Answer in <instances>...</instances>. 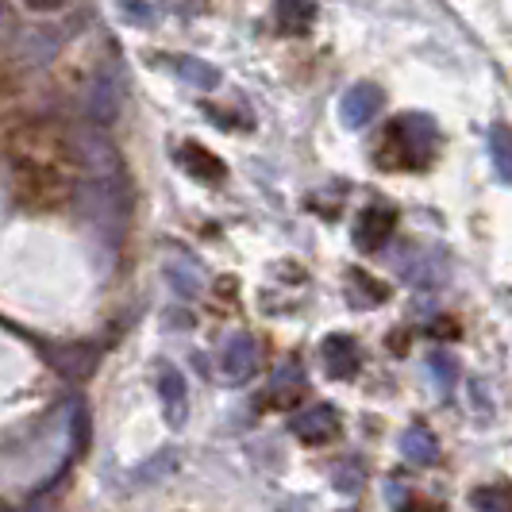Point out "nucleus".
<instances>
[{
  "label": "nucleus",
  "instance_id": "1",
  "mask_svg": "<svg viewBox=\"0 0 512 512\" xmlns=\"http://www.w3.org/2000/svg\"><path fill=\"white\" fill-rule=\"evenodd\" d=\"M436 143H439V131H436V124H432V116H424V112H405V116H397V120L389 124V131H385L378 162H382V166L416 170V166H428V162H432Z\"/></svg>",
  "mask_w": 512,
  "mask_h": 512
},
{
  "label": "nucleus",
  "instance_id": "2",
  "mask_svg": "<svg viewBox=\"0 0 512 512\" xmlns=\"http://www.w3.org/2000/svg\"><path fill=\"white\" fill-rule=\"evenodd\" d=\"M258 370V343L255 335L247 332H231L220 347V378L228 385L251 382Z\"/></svg>",
  "mask_w": 512,
  "mask_h": 512
},
{
  "label": "nucleus",
  "instance_id": "3",
  "mask_svg": "<svg viewBox=\"0 0 512 512\" xmlns=\"http://www.w3.org/2000/svg\"><path fill=\"white\" fill-rule=\"evenodd\" d=\"M393 266H397V274L409 285H439L447 278V258L436 247H416V243H409L401 255L393 258Z\"/></svg>",
  "mask_w": 512,
  "mask_h": 512
},
{
  "label": "nucleus",
  "instance_id": "4",
  "mask_svg": "<svg viewBox=\"0 0 512 512\" xmlns=\"http://www.w3.org/2000/svg\"><path fill=\"white\" fill-rule=\"evenodd\" d=\"M397 228V208L389 205H366L359 212V220H355V247L359 251H382L385 243H389V235Z\"/></svg>",
  "mask_w": 512,
  "mask_h": 512
},
{
  "label": "nucleus",
  "instance_id": "5",
  "mask_svg": "<svg viewBox=\"0 0 512 512\" xmlns=\"http://www.w3.org/2000/svg\"><path fill=\"white\" fill-rule=\"evenodd\" d=\"M158 401H162V416L170 428H181L189 420V385L174 362L158 366Z\"/></svg>",
  "mask_w": 512,
  "mask_h": 512
},
{
  "label": "nucleus",
  "instance_id": "6",
  "mask_svg": "<svg viewBox=\"0 0 512 512\" xmlns=\"http://www.w3.org/2000/svg\"><path fill=\"white\" fill-rule=\"evenodd\" d=\"M293 436L308 443V447H320V443H332L339 436V412L332 405H312V409L297 412L293 416Z\"/></svg>",
  "mask_w": 512,
  "mask_h": 512
},
{
  "label": "nucleus",
  "instance_id": "7",
  "mask_svg": "<svg viewBox=\"0 0 512 512\" xmlns=\"http://www.w3.org/2000/svg\"><path fill=\"white\" fill-rule=\"evenodd\" d=\"M320 359H324V370H328L332 378L347 382V378H355V374H359L362 351H359V343H355L351 335L335 332V335H328V339L320 343Z\"/></svg>",
  "mask_w": 512,
  "mask_h": 512
},
{
  "label": "nucleus",
  "instance_id": "8",
  "mask_svg": "<svg viewBox=\"0 0 512 512\" xmlns=\"http://www.w3.org/2000/svg\"><path fill=\"white\" fill-rule=\"evenodd\" d=\"M382 89L378 85H355V89H347V97H343V104H339V112H343V128L359 131L366 128L378 112H382Z\"/></svg>",
  "mask_w": 512,
  "mask_h": 512
},
{
  "label": "nucleus",
  "instance_id": "9",
  "mask_svg": "<svg viewBox=\"0 0 512 512\" xmlns=\"http://www.w3.org/2000/svg\"><path fill=\"white\" fill-rule=\"evenodd\" d=\"M51 366L62 378H70V382H85L97 370V351L85 347V343H70V347L51 351Z\"/></svg>",
  "mask_w": 512,
  "mask_h": 512
},
{
  "label": "nucleus",
  "instance_id": "10",
  "mask_svg": "<svg viewBox=\"0 0 512 512\" xmlns=\"http://www.w3.org/2000/svg\"><path fill=\"white\" fill-rule=\"evenodd\" d=\"M178 162L197 181H205V185H220V181L228 178V166H224L212 151H205L201 143H185V147L178 151Z\"/></svg>",
  "mask_w": 512,
  "mask_h": 512
},
{
  "label": "nucleus",
  "instance_id": "11",
  "mask_svg": "<svg viewBox=\"0 0 512 512\" xmlns=\"http://www.w3.org/2000/svg\"><path fill=\"white\" fill-rule=\"evenodd\" d=\"M120 108H124L120 85L108 74H101L93 81V89H89V116H93L97 124H112V120L120 116Z\"/></svg>",
  "mask_w": 512,
  "mask_h": 512
},
{
  "label": "nucleus",
  "instance_id": "12",
  "mask_svg": "<svg viewBox=\"0 0 512 512\" xmlns=\"http://www.w3.org/2000/svg\"><path fill=\"white\" fill-rule=\"evenodd\" d=\"M401 455H405L412 466H436L439 462V439L432 436V428L412 424L409 432L401 436Z\"/></svg>",
  "mask_w": 512,
  "mask_h": 512
},
{
  "label": "nucleus",
  "instance_id": "13",
  "mask_svg": "<svg viewBox=\"0 0 512 512\" xmlns=\"http://www.w3.org/2000/svg\"><path fill=\"white\" fill-rule=\"evenodd\" d=\"M166 278L178 289L181 297H197L205 289V270L185 255H170V266H166Z\"/></svg>",
  "mask_w": 512,
  "mask_h": 512
},
{
  "label": "nucleus",
  "instance_id": "14",
  "mask_svg": "<svg viewBox=\"0 0 512 512\" xmlns=\"http://www.w3.org/2000/svg\"><path fill=\"white\" fill-rule=\"evenodd\" d=\"M274 8H278V24L289 35H301L316 20V0H278Z\"/></svg>",
  "mask_w": 512,
  "mask_h": 512
},
{
  "label": "nucleus",
  "instance_id": "15",
  "mask_svg": "<svg viewBox=\"0 0 512 512\" xmlns=\"http://www.w3.org/2000/svg\"><path fill=\"white\" fill-rule=\"evenodd\" d=\"M301 389H305V370H301V362H282L278 374H274V382H270L274 405H289L293 397H301Z\"/></svg>",
  "mask_w": 512,
  "mask_h": 512
},
{
  "label": "nucleus",
  "instance_id": "16",
  "mask_svg": "<svg viewBox=\"0 0 512 512\" xmlns=\"http://www.w3.org/2000/svg\"><path fill=\"white\" fill-rule=\"evenodd\" d=\"M489 154H493V166H497L501 181L512 185V131L509 128L489 131Z\"/></svg>",
  "mask_w": 512,
  "mask_h": 512
},
{
  "label": "nucleus",
  "instance_id": "17",
  "mask_svg": "<svg viewBox=\"0 0 512 512\" xmlns=\"http://www.w3.org/2000/svg\"><path fill=\"white\" fill-rule=\"evenodd\" d=\"M178 77L181 81H189V85H197V89H216V85H220V70L208 66V62H201V58H181Z\"/></svg>",
  "mask_w": 512,
  "mask_h": 512
},
{
  "label": "nucleus",
  "instance_id": "18",
  "mask_svg": "<svg viewBox=\"0 0 512 512\" xmlns=\"http://www.w3.org/2000/svg\"><path fill=\"white\" fill-rule=\"evenodd\" d=\"M428 374H432V382H436L439 393H451V389L459 385V362H455V355L436 351V355H428Z\"/></svg>",
  "mask_w": 512,
  "mask_h": 512
},
{
  "label": "nucleus",
  "instance_id": "19",
  "mask_svg": "<svg viewBox=\"0 0 512 512\" xmlns=\"http://www.w3.org/2000/svg\"><path fill=\"white\" fill-rule=\"evenodd\" d=\"M332 482L339 493H359L366 486V466L359 459H339L332 466Z\"/></svg>",
  "mask_w": 512,
  "mask_h": 512
},
{
  "label": "nucleus",
  "instance_id": "20",
  "mask_svg": "<svg viewBox=\"0 0 512 512\" xmlns=\"http://www.w3.org/2000/svg\"><path fill=\"white\" fill-rule=\"evenodd\" d=\"M382 301H385V285L370 282L362 270H355L351 274V305L370 308V305H382Z\"/></svg>",
  "mask_w": 512,
  "mask_h": 512
},
{
  "label": "nucleus",
  "instance_id": "21",
  "mask_svg": "<svg viewBox=\"0 0 512 512\" xmlns=\"http://www.w3.org/2000/svg\"><path fill=\"white\" fill-rule=\"evenodd\" d=\"M470 509H489V512H509L512 509V493L509 489H474L470 493Z\"/></svg>",
  "mask_w": 512,
  "mask_h": 512
},
{
  "label": "nucleus",
  "instance_id": "22",
  "mask_svg": "<svg viewBox=\"0 0 512 512\" xmlns=\"http://www.w3.org/2000/svg\"><path fill=\"white\" fill-rule=\"evenodd\" d=\"M389 505H405V482H389Z\"/></svg>",
  "mask_w": 512,
  "mask_h": 512
},
{
  "label": "nucleus",
  "instance_id": "23",
  "mask_svg": "<svg viewBox=\"0 0 512 512\" xmlns=\"http://www.w3.org/2000/svg\"><path fill=\"white\" fill-rule=\"evenodd\" d=\"M436 335H455V324H436Z\"/></svg>",
  "mask_w": 512,
  "mask_h": 512
}]
</instances>
